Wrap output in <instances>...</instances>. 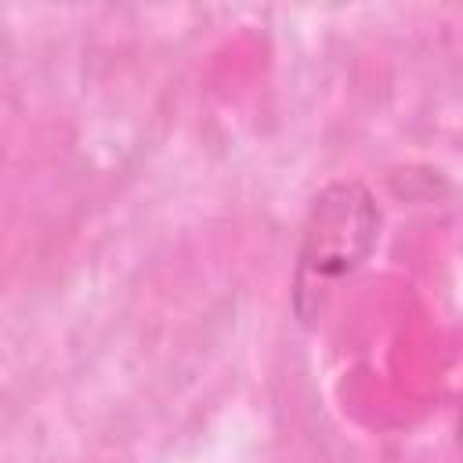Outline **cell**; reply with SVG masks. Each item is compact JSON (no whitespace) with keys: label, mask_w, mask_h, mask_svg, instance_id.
<instances>
[{"label":"cell","mask_w":463,"mask_h":463,"mask_svg":"<svg viewBox=\"0 0 463 463\" xmlns=\"http://www.w3.org/2000/svg\"><path fill=\"white\" fill-rule=\"evenodd\" d=\"M380 239V206L362 181H329L307 206L297 264H293V315L315 322L329 297L351 279Z\"/></svg>","instance_id":"obj_1"}]
</instances>
